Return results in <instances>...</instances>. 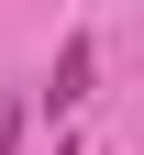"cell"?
I'll use <instances>...</instances> for the list:
<instances>
[{
	"label": "cell",
	"instance_id": "6da1fadb",
	"mask_svg": "<svg viewBox=\"0 0 144 155\" xmlns=\"http://www.w3.org/2000/svg\"><path fill=\"white\" fill-rule=\"evenodd\" d=\"M89 78H100V45H89V33H67V55H55V89H45V111H78V100H89Z\"/></svg>",
	"mask_w": 144,
	"mask_h": 155
},
{
	"label": "cell",
	"instance_id": "7a4b0ae2",
	"mask_svg": "<svg viewBox=\"0 0 144 155\" xmlns=\"http://www.w3.org/2000/svg\"><path fill=\"white\" fill-rule=\"evenodd\" d=\"M0 155H22V100H0Z\"/></svg>",
	"mask_w": 144,
	"mask_h": 155
}]
</instances>
